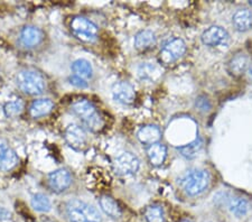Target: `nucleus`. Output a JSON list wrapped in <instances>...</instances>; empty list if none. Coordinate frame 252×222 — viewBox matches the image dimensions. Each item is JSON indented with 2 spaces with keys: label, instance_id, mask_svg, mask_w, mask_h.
<instances>
[{
  "label": "nucleus",
  "instance_id": "ddd939ff",
  "mask_svg": "<svg viewBox=\"0 0 252 222\" xmlns=\"http://www.w3.org/2000/svg\"><path fill=\"white\" fill-rule=\"evenodd\" d=\"M146 153H147L150 164L155 167H159L165 163L166 157H167V147L161 143H156L148 146Z\"/></svg>",
  "mask_w": 252,
  "mask_h": 222
},
{
  "label": "nucleus",
  "instance_id": "2f4dec72",
  "mask_svg": "<svg viewBox=\"0 0 252 222\" xmlns=\"http://www.w3.org/2000/svg\"><path fill=\"white\" fill-rule=\"evenodd\" d=\"M42 222H56L55 220H52V219H48V218H45V219H43Z\"/></svg>",
  "mask_w": 252,
  "mask_h": 222
},
{
  "label": "nucleus",
  "instance_id": "c85d7f7f",
  "mask_svg": "<svg viewBox=\"0 0 252 222\" xmlns=\"http://www.w3.org/2000/svg\"><path fill=\"white\" fill-rule=\"evenodd\" d=\"M68 81H70V83L72 84V86H74L76 88H81V89H84L88 87V82L83 79L79 78V76L76 75H72L70 76V79H68Z\"/></svg>",
  "mask_w": 252,
  "mask_h": 222
},
{
  "label": "nucleus",
  "instance_id": "393cba45",
  "mask_svg": "<svg viewBox=\"0 0 252 222\" xmlns=\"http://www.w3.org/2000/svg\"><path fill=\"white\" fill-rule=\"evenodd\" d=\"M144 215L147 222H165L164 209L158 204H152L146 208Z\"/></svg>",
  "mask_w": 252,
  "mask_h": 222
},
{
  "label": "nucleus",
  "instance_id": "7ed1b4c3",
  "mask_svg": "<svg viewBox=\"0 0 252 222\" xmlns=\"http://www.w3.org/2000/svg\"><path fill=\"white\" fill-rule=\"evenodd\" d=\"M18 88L30 95H42L46 88L44 76L35 70H23L17 75Z\"/></svg>",
  "mask_w": 252,
  "mask_h": 222
},
{
  "label": "nucleus",
  "instance_id": "cd10ccee",
  "mask_svg": "<svg viewBox=\"0 0 252 222\" xmlns=\"http://www.w3.org/2000/svg\"><path fill=\"white\" fill-rule=\"evenodd\" d=\"M66 211L70 222H88L87 219H85V217L83 216V213L81 212V210L79 209L78 205H76L75 200H71L68 202Z\"/></svg>",
  "mask_w": 252,
  "mask_h": 222
},
{
  "label": "nucleus",
  "instance_id": "1a4fd4ad",
  "mask_svg": "<svg viewBox=\"0 0 252 222\" xmlns=\"http://www.w3.org/2000/svg\"><path fill=\"white\" fill-rule=\"evenodd\" d=\"M72 184V176L70 172L65 168H59L50 173L48 175V185L53 192L62 193L70 188Z\"/></svg>",
  "mask_w": 252,
  "mask_h": 222
},
{
  "label": "nucleus",
  "instance_id": "0eeeda50",
  "mask_svg": "<svg viewBox=\"0 0 252 222\" xmlns=\"http://www.w3.org/2000/svg\"><path fill=\"white\" fill-rule=\"evenodd\" d=\"M64 139L68 146L76 152H82L87 148V132H85L82 127L78 126V125H70V126L65 129Z\"/></svg>",
  "mask_w": 252,
  "mask_h": 222
},
{
  "label": "nucleus",
  "instance_id": "6e6552de",
  "mask_svg": "<svg viewBox=\"0 0 252 222\" xmlns=\"http://www.w3.org/2000/svg\"><path fill=\"white\" fill-rule=\"evenodd\" d=\"M229 34L221 26H211L202 34V43L206 46L215 47L219 45H226L229 42Z\"/></svg>",
  "mask_w": 252,
  "mask_h": 222
},
{
  "label": "nucleus",
  "instance_id": "aec40b11",
  "mask_svg": "<svg viewBox=\"0 0 252 222\" xmlns=\"http://www.w3.org/2000/svg\"><path fill=\"white\" fill-rule=\"evenodd\" d=\"M72 71L74 72V75L79 76L81 79H90L93 73V68L91 63L87 60L80 59L76 60L72 64Z\"/></svg>",
  "mask_w": 252,
  "mask_h": 222
},
{
  "label": "nucleus",
  "instance_id": "20e7f679",
  "mask_svg": "<svg viewBox=\"0 0 252 222\" xmlns=\"http://www.w3.org/2000/svg\"><path fill=\"white\" fill-rule=\"evenodd\" d=\"M186 52V44L182 38H174L161 48L158 61L161 65H170L180 60Z\"/></svg>",
  "mask_w": 252,
  "mask_h": 222
},
{
  "label": "nucleus",
  "instance_id": "4be33fe9",
  "mask_svg": "<svg viewBox=\"0 0 252 222\" xmlns=\"http://www.w3.org/2000/svg\"><path fill=\"white\" fill-rule=\"evenodd\" d=\"M75 203L81 210V212L83 213L88 222H102V217H101L100 212L93 205L85 203V202L81 200H75Z\"/></svg>",
  "mask_w": 252,
  "mask_h": 222
},
{
  "label": "nucleus",
  "instance_id": "f3484780",
  "mask_svg": "<svg viewBox=\"0 0 252 222\" xmlns=\"http://www.w3.org/2000/svg\"><path fill=\"white\" fill-rule=\"evenodd\" d=\"M156 35L152 31H140L135 37V46L139 51H147L155 46Z\"/></svg>",
  "mask_w": 252,
  "mask_h": 222
},
{
  "label": "nucleus",
  "instance_id": "f03ea898",
  "mask_svg": "<svg viewBox=\"0 0 252 222\" xmlns=\"http://www.w3.org/2000/svg\"><path fill=\"white\" fill-rule=\"evenodd\" d=\"M180 183L186 194L196 196L204 192L209 187L210 175L206 171L193 169V171H189L185 175H183Z\"/></svg>",
  "mask_w": 252,
  "mask_h": 222
},
{
  "label": "nucleus",
  "instance_id": "bb28decb",
  "mask_svg": "<svg viewBox=\"0 0 252 222\" xmlns=\"http://www.w3.org/2000/svg\"><path fill=\"white\" fill-rule=\"evenodd\" d=\"M24 110V102L20 99L7 102L3 107V112L8 118H14L22 114Z\"/></svg>",
  "mask_w": 252,
  "mask_h": 222
},
{
  "label": "nucleus",
  "instance_id": "f257e3e1",
  "mask_svg": "<svg viewBox=\"0 0 252 222\" xmlns=\"http://www.w3.org/2000/svg\"><path fill=\"white\" fill-rule=\"evenodd\" d=\"M71 110L75 116H78L80 120L89 130L93 132L100 131L103 128V119L100 116L96 107L90 100L78 99L72 103Z\"/></svg>",
  "mask_w": 252,
  "mask_h": 222
},
{
  "label": "nucleus",
  "instance_id": "39448f33",
  "mask_svg": "<svg viewBox=\"0 0 252 222\" xmlns=\"http://www.w3.org/2000/svg\"><path fill=\"white\" fill-rule=\"evenodd\" d=\"M71 30L76 37L83 42H94L97 36V27L91 20L76 16L71 22Z\"/></svg>",
  "mask_w": 252,
  "mask_h": 222
},
{
  "label": "nucleus",
  "instance_id": "2eb2a0df",
  "mask_svg": "<svg viewBox=\"0 0 252 222\" xmlns=\"http://www.w3.org/2000/svg\"><path fill=\"white\" fill-rule=\"evenodd\" d=\"M54 109V103L51 99H38L32 101L30 107V114L32 118L37 119L50 115Z\"/></svg>",
  "mask_w": 252,
  "mask_h": 222
},
{
  "label": "nucleus",
  "instance_id": "7c9ffc66",
  "mask_svg": "<svg viewBox=\"0 0 252 222\" xmlns=\"http://www.w3.org/2000/svg\"><path fill=\"white\" fill-rule=\"evenodd\" d=\"M7 145L3 140H0V156H1L3 153H5L7 151Z\"/></svg>",
  "mask_w": 252,
  "mask_h": 222
},
{
  "label": "nucleus",
  "instance_id": "72a5a7b5",
  "mask_svg": "<svg viewBox=\"0 0 252 222\" xmlns=\"http://www.w3.org/2000/svg\"><path fill=\"white\" fill-rule=\"evenodd\" d=\"M249 3H250V6H252V1H250Z\"/></svg>",
  "mask_w": 252,
  "mask_h": 222
},
{
  "label": "nucleus",
  "instance_id": "9b49d317",
  "mask_svg": "<svg viewBox=\"0 0 252 222\" xmlns=\"http://www.w3.org/2000/svg\"><path fill=\"white\" fill-rule=\"evenodd\" d=\"M44 39V33L36 26H26L20 32L19 42L24 47L32 48L39 45Z\"/></svg>",
  "mask_w": 252,
  "mask_h": 222
},
{
  "label": "nucleus",
  "instance_id": "b1692460",
  "mask_svg": "<svg viewBox=\"0 0 252 222\" xmlns=\"http://www.w3.org/2000/svg\"><path fill=\"white\" fill-rule=\"evenodd\" d=\"M32 208L37 212H48L52 209V203L48 197L43 193H37L32 197Z\"/></svg>",
  "mask_w": 252,
  "mask_h": 222
},
{
  "label": "nucleus",
  "instance_id": "a878e982",
  "mask_svg": "<svg viewBox=\"0 0 252 222\" xmlns=\"http://www.w3.org/2000/svg\"><path fill=\"white\" fill-rule=\"evenodd\" d=\"M202 147H203V141L201 138H197L194 141H192V143H189V145L180 147L178 148V151H180L181 155L183 157H185V159H193L194 157H196L197 153L201 151Z\"/></svg>",
  "mask_w": 252,
  "mask_h": 222
},
{
  "label": "nucleus",
  "instance_id": "5701e85b",
  "mask_svg": "<svg viewBox=\"0 0 252 222\" xmlns=\"http://www.w3.org/2000/svg\"><path fill=\"white\" fill-rule=\"evenodd\" d=\"M17 164L18 156L13 149L8 148L7 151L0 156V171H10V169H13Z\"/></svg>",
  "mask_w": 252,
  "mask_h": 222
},
{
  "label": "nucleus",
  "instance_id": "6ab92c4d",
  "mask_svg": "<svg viewBox=\"0 0 252 222\" xmlns=\"http://www.w3.org/2000/svg\"><path fill=\"white\" fill-rule=\"evenodd\" d=\"M138 74L141 80L154 82L161 76V68L154 63H142L138 68Z\"/></svg>",
  "mask_w": 252,
  "mask_h": 222
},
{
  "label": "nucleus",
  "instance_id": "473e14b6",
  "mask_svg": "<svg viewBox=\"0 0 252 222\" xmlns=\"http://www.w3.org/2000/svg\"><path fill=\"white\" fill-rule=\"evenodd\" d=\"M249 75H250V79H251V81H252V67L249 70Z\"/></svg>",
  "mask_w": 252,
  "mask_h": 222
},
{
  "label": "nucleus",
  "instance_id": "9d476101",
  "mask_svg": "<svg viewBox=\"0 0 252 222\" xmlns=\"http://www.w3.org/2000/svg\"><path fill=\"white\" fill-rule=\"evenodd\" d=\"M112 96L117 102L131 104L136 100V90L129 82L120 81L112 87Z\"/></svg>",
  "mask_w": 252,
  "mask_h": 222
},
{
  "label": "nucleus",
  "instance_id": "423d86ee",
  "mask_svg": "<svg viewBox=\"0 0 252 222\" xmlns=\"http://www.w3.org/2000/svg\"><path fill=\"white\" fill-rule=\"evenodd\" d=\"M140 161L136 155H133L130 152L121 153L119 156H117L113 163V168L118 175L128 176L136 174L139 169Z\"/></svg>",
  "mask_w": 252,
  "mask_h": 222
},
{
  "label": "nucleus",
  "instance_id": "4468645a",
  "mask_svg": "<svg viewBox=\"0 0 252 222\" xmlns=\"http://www.w3.org/2000/svg\"><path fill=\"white\" fill-rule=\"evenodd\" d=\"M248 64H249V59L247 55L242 53L235 54L227 62V72L233 76H241L247 71Z\"/></svg>",
  "mask_w": 252,
  "mask_h": 222
},
{
  "label": "nucleus",
  "instance_id": "412c9836",
  "mask_svg": "<svg viewBox=\"0 0 252 222\" xmlns=\"http://www.w3.org/2000/svg\"><path fill=\"white\" fill-rule=\"evenodd\" d=\"M229 209L235 217H245L250 210L249 201L243 197H232L229 202Z\"/></svg>",
  "mask_w": 252,
  "mask_h": 222
},
{
  "label": "nucleus",
  "instance_id": "dca6fc26",
  "mask_svg": "<svg viewBox=\"0 0 252 222\" xmlns=\"http://www.w3.org/2000/svg\"><path fill=\"white\" fill-rule=\"evenodd\" d=\"M233 25L239 32H247L250 30L252 26V13L251 10L246 9H239L235 11L232 18Z\"/></svg>",
  "mask_w": 252,
  "mask_h": 222
},
{
  "label": "nucleus",
  "instance_id": "c756f323",
  "mask_svg": "<svg viewBox=\"0 0 252 222\" xmlns=\"http://www.w3.org/2000/svg\"><path fill=\"white\" fill-rule=\"evenodd\" d=\"M10 217H11V213L9 212V210H7L3 207H0V221L10 219Z\"/></svg>",
  "mask_w": 252,
  "mask_h": 222
},
{
  "label": "nucleus",
  "instance_id": "f8f14e48",
  "mask_svg": "<svg viewBox=\"0 0 252 222\" xmlns=\"http://www.w3.org/2000/svg\"><path fill=\"white\" fill-rule=\"evenodd\" d=\"M137 137L141 144L150 146L153 144L159 143L161 138V131L159 127L156 126V125H146V126L139 129Z\"/></svg>",
  "mask_w": 252,
  "mask_h": 222
},
{
  "label": "nucleus",
  "instance_id": "a211bd4d",
  "mask_svg": "<svg viewBox=\"0 0 252 222\" xmlns=\"http://www.w3.org/2000/svg\"><path fill=\"white\" fill-rule=\"evenodd\" d=\"M99 204H100L101 210H102L105 215L110 218H113V219L120 218L121 215H123L119 204H118L117 201L113 200L111 196H108V195L101 196L99 200Z\"/></svg>",
  "mask_w": 252,
  "mask_h": 222
}]
</instances>
